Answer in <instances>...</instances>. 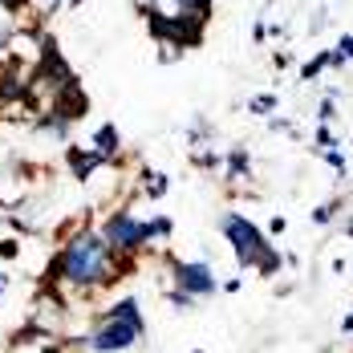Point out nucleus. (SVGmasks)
I'll list each match as a JSON object with an SVG mask.
<instances>
[{
	"label": "nucleus",
	"mask_w": 353,
	"mask_h": 353,
	"mask_svg": "<svg viewBox=\"0 0 353 353\" xmlns=\"http://www.w3.org/2000/svg\"><path fill=\"white\" fill-rule=\"evenodd\" d=\"M130 272H134V260H118L106 248V240L98 236V228L81 223L53 252V260L41 276V288H53L65 301L70 296H98L118 281H126Z\"/></svg>",
	"instance_id": "nucleus-1"
},
{
	"label": "nucleus",
	"mask_w": 353,
	"mask_h": 353,
	"mask_svg": "<svg viewBox=\"0 0 353 353\" xmlns=\"http://www.w3.org/2000/svg\"><path fill=\"white\" fill-rule=\"evenodd\" d=\"M146 337H150V329L142 317V301L134 292H126V296H114L102 313H94L85 333L65 337V345L81 353H130L146 345Z\"/></svg>",
	"instance_id": "nucleus-2"
},
{
	"label": "nucleus",
	"mask_w": 353,
	"mask_h": 353,
	"mask_svg": "<svg viewBox=\"0 0 353 353\" xmlns=\"http://www.w3.org/2000/svg\"><path fill=\"white\" fill-rule=\"evenodd\" d=\"M219 236L228 240L240 272H260V276H281L284 272V252L272 240L260 223H252L248 215L240 212H223L219 215Z\"/></svg>",
	"instance_id": "nucleus-3"
},
{
	"label": "nucleus",
	"mask_w": 353,
	"mask_h": 353,
	"mask_svg": "<svg viewBox=\"0 0 353 353\" xmlns=\"http://www.w3.org/2000/svg\"><path fill=\"white\" fill-rule=\"evenodd\" d=\"M163 268H167V288H175V292H187L191 301H212L215 292H219V276H215L212 260H203V256H163Z\"/></svg>",
	"instance_id": "nucleus-4"
},
{
	"label": "nucleus",
	"mask_w": 353,
	"mask_h": 353,
	"mask_svg": "<svg viewBox=\"0 0 353 353\" xmlns=\"http://www.w3.org/2000/svg\"><path fill=\"white\" fill-rule=\"evenodd\" d=\"M98 236L106 240V248L118 260H139L146 256V223L130 208H114L98 219Z\"/></svg>",
	"instance_id": "nucleus-5"
},
{
	"label": "nucleus",
	"mask_w": 353,
	"mask_h": 353,
	"mask_svg": "<svg viewBox=\"0 0 353 353\" xmlns=\"http://www.w3.org/2000/svg\"><path fill=\"white\" fill-rule=\"evenodd\" d=\"M219 179H223V187H252V179H256V167H252V154H248V146H232L228 154H223V167H219Z\"/></svg>",
	"instance_id": "nucleus-6"
},
{
	"label": "nucleus",
	"mask_w": 353,
	"mask_h": 353,
	"mask_svg": "<svg viewBox=\"0 0 353 353\" xmlns=\"http://www.w3.org/2000/svg\"><path fill=\"white\" fill-rule=\"evenodd\" d=\"M65 167H70V175L77 179V183H90V179L106 167V159H102L98 150H90V146L70 142V146H65Z\"/></svg>",
	"instance_id": "nucleus-7"
},
{
	"label": "nucleus",
	"mask_w": 353,
	"mask_h": 353,
	"mask_svg": "<svg viewBox=\"0 0 353 353\" xmlns=\"http://www.w3.org/2000/svg\"><path fill=\"white\" fill-rule=\"evenodd\" d=\"M90 150H98L106 163H118V154H122V134H118V126H114V122H102V126L90 134Z\"/></svg>",
	"instance_id": "nucleus-8"
},
{
	"label": "nucleus",
	"mask_w": 353,
	"mask_h": 353,
	"mask_svg": "<svg viewBox=\"0 0 353 353\" xmlns=\"http://www.w3.org/2000/svg\"><path fill=\"white\" fill-rule=\"evenodd\" d=\"M325 70H345V61L337 57V49H321V53H313V57L301 65V81H317Z\"/></svg>",
	"instance_id": "nucleus-9"
},
{
	"label": "nucleus",
	"mask_w": 353,
	"mask_h": 353,
	"mask_svg": "<svg viewBox=\"0 0 353 353\" xmlns=\"http://www.w3.org/2000/svg\"><path fill=\"white\" fill-rule=\"evenodd\" d=\"M142 223H146V252L163 248L175 236V219H171V215H150V219H142Z\"/></svg>",
	"instance_id": "nucleus-10"
},
{
	"label": "nucleus",
	"mask_w": 353,
	"mask_h": 353,
	"mask_svg": "<svg viewBox=\"0 0 353 353\" xmlns=\"http://www.w3.org/2000/svg\"><path fill=\"white\" fill-rule=\"evenodd\" d=\"M215 130L208 126V118H195L191 126H187V146H191V154H203V150H215Z\"/></svg>",
	"instance_id": "nucleus-11"
},
{
	"label": "nucleus",
	"mask_w": 353,
	"mask_h": 353,
	"mask_svg": "<svg viewBox=\"0 0 353 353\" xmlns=\"http://www.w3.org/2000/svg\"><path fill=\"white\" fill-rule=\"evenodd\" d=\"M167 187H171V175H163V171H139V191L146 199H163Z\"/></svg>",
	"instance_id": "nucleus-12"
},
{
	"label": "nucleus",
	"mask_w": 353,
	"mask_h": 353,
	"mask_svg": "<svg viewBox=\"0 0 353 353\" xmlns=\"http://www.w3.org/2000/svg\"><path fill=\"white\" fill-rule=\"evenodd\" d=\"M345 208H350V199H345V195H333L329 203H317V208H313V215H309V219H313L317 228H329V223H333L337 215L345 212Z\"/></svg>",
	"instance_id": "nucleus-13"
},
{
	"label": "nucleus",
	"mask_w": 353,
	"mask_h": 353,
	"mask_svg": "<svg viewBox=\"0 0 353 353\" xmlns=\"http://www.w3.org/2000/svg\"><path fill=\"white\" fill-rule=\"evenodd\" d=\"M281 106V94H252L248 98V114H256V118H272Z\"/></svg>",
	"instance_id": "nucleus-14"
},
{
	"label": "nucleus",
	"mask_w": 353,
	"mask_h": 353,
	"mask_svg": "<svg viewBox=\"0 0 353 353\" xmlns=\"http://www.w3.org/2000/svg\"><path fill=\"white\" fill-rule=\"evenodd\" d=\"M21 4H25V12H29L33 21H49L53 12L65 8V0H21Z\"/></svg>",
	"instance_id": "nucleus-15"
},
{
	"label": "nucleus",
	"mask_w": 353,
	"mask_h": 353,
	"mask_svg": "<svg viewBox=\"0 0 353 353\" xmlns=\"http://www.w3.org/2000/svg\"><path fill=\"white\" fill-rule=\"evenodd\" d=\"M163 292V305H171L175 313H195L199 309V301H191L187 292H175V288H159Z\"/></svg>",
	"instance_id": "nucleus-16"
},
{
	"label": "nucleus",
	"mask_w": 353,
	"mask_h": 353,
	"mask_svg": "<svg viewBox=\"0 0 353 353\" xmlns=\"http://www.w3.org/2000/svg\"><path fill=\"white\" fill-rule=\"evenodd\" d=\"M337 94H341V90H325V94H321L317 122H329V126H333V118H337Z\"/></svg>",
	"instance_id": "nucleus-17"
},
{
	"label": "nucleus",
	"mask_w": 353,
	"mask_h": 353,
	"mask_svg": "<svg viewBox=\"0 0 353 353\" xmlns=\"http://www.w3.org/2000/svg\"><path fill=\"white\" fill-rule=\"evenodd\" d=\"M268 130H272V134H284V139H292V142H301V139H305L296 122H288V118H276V114L268 118Z\"/></svg>",
	"instance_id": "nucleus-18"
},
{
	"label": "nucleus",
	"mask_w": 353,
	"mask_h": 353,
	"mask_svg": "<svg viewBox=\"0 0 353 353\" xmlns=\"http://www.w3.org/2000/svg\"><path fill=\"white\" fill-rule=\"evenodd\" d=\"M321 159H325V167L333 171V175H350V163H345V154H341V146H333V150H321Z\"/></svg>",
	"instance_id": "nucleus-19"
},
{
	"label": "nucleus",
	"mask_w": 353,
	"mask_h": 353,
	"mask_svg": "<svg viewBox=\"0 0 353 353\" xmlns=\"http://www.w3.org/2000/svg\"><path fill=\"white\" fill-rule=\"evenodd\" d=\"M313 142H317V150H333V146H337V130H333L329 122H317V126H313Z\"/></svg>",
	"instance_id": "nucleus-20"
},
{
	"label": "nucleus",
	"mask_w": 353,
	"mask_h": 353,
	"mask_svg": "<svg viewBox=\"0 0 353 353\" xmlns=\"http://www.w3.org/2000/svg\"><path fill=\"white\" fill-rule=\"evenodd\" d=\"M333 49H337V57H341V61L350 65V61H353V33H341V41H337Z\"/></svg>",
	"instance_id": "nucleus-21"
},
{
	"label": "nucleus",
	"mask_w": 353,
	"mask_h": 353,
	"mask_svg": "<svg viewBox=\"0 0 353 353\" xmlns=\"http://www.w3.org/2000/svg\"><path fill=\"white\" fill-rule=\"evenodd\" d=\"M264 232H268V240H276V236H284V232H288V219H284V215H272Z\"/></svg>",
	"instance_id": "nucleus-22"
},
{
	"label": "nucleus",
	"mask_w": 353,
	"mask_h": 353,
	"mask_svg": "<svg viewBox=\"0 0 353 353\" xmlns=\"http://www.w3.org/2000/svg\"><path fill=\"white\" fill-rule=\"evenodd\" d=\"M244 288V276H228V281H219V292H228V296H236Z\"/></svg>",
	"instance_id": "nucleus-23"
},
{
	"label": "nucleus",
	"mask_w": 353,
	"mask_h": 353,
	"mask_svg": "<svg viewBox=\"0 0 353 353\" xmlns=\"http://www.w3.org/2000/svg\"><path fill=\"white\" fill-rule=\"evenodd\" d=\"M341 337H353V313H345V317H341Z\"/></svg>",
	"instance_id": "nucleus-24"
},
{
	"label": "nucleus",
	"mask_w": 353,
	"mask_h": 353,
	"mask_svg": "<svg viewBox=\"0 0 353 353\" xmlns=\"http://www.w3.org/2000/svg\"><path fill=\"white\" fill-rule=\"evenodd\" d=\"M341 232H345V236H350V240H353V228H341Z\"/></svg>",
	"instance_id": "nucleus-25"
},
{
	"label": "nucleus",
	"mask_w": 353,
	"mask_h": 353,
	"mask_svg": "<svg viewBox=\"0 0 353 353\" xmlns=\"http://www.w3.org/2000/svg\"><path fill=\"white\" fill-rule=\"evenodd\" d=\"M191 353H208V350H191Z\"/></svg>",
	"instance_id": "nucleus-26"
},
{
	"label": "nucleus",
	"mask_w": 353,
	"mask_h": 353,
	"mask_svg": "<svg viewBox=\"0 0 353 353\" xmlns=\"http://www.w3.org/2000/svg\"><path fill=\"white\" fill-rule=\"evenodd\" d=\"M325 4H333V0H325Z\"/></svg>",
	"instance_id": "nucleus-27"
},
{
	"label": "nucleus",
	"mask_w": 353,
	"mask_h": 353,
	"mask_svg": "<svg viewBox=\"0 0 353 353\" xmlns=\"http://www.w3.org/2000/svg\"><path fill=\"white\" fill-rule=\"evenodd\" d=\"M0 142H4V134H0Z\"/></svg>",
	"instance_id": "nucleus-28"
},
{
	"label": "nucleus",
	"mask_w": 353,
	"mask_h": 353,
	"mask_svg": "<svg viewBox=\"0 0 353 353\" xmlns=\"http://www.w3.org/2000/svg\"><path fill=\"white\" fill-rule=\"evenodd\" d=\"M350 146H353V139H350Z\"/></svg>",
	"instance_id": "nucleus-29"
}]
</instances>
